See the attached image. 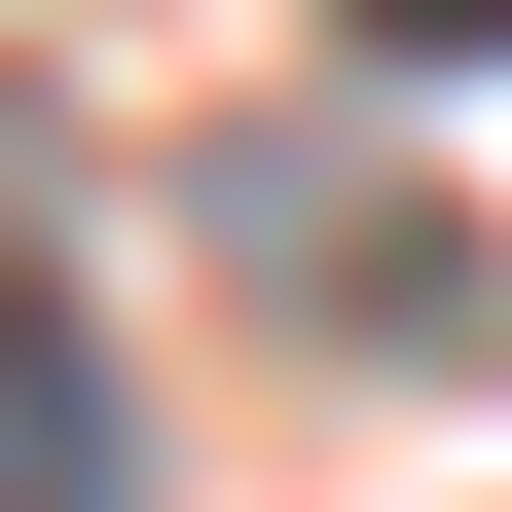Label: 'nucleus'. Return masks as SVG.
Here are the masks:
<instances>
[{
	"instance_id": "nucleus-1",
	"label": "nucleus",
	"mask_w": 512,
	"mask_h": 512,
	"mask_svg": "<svg viewBox=\"0 0 512 512\" xmlns=\"http://www.w3.org/2000/svg\"><path fill=\"white\" fill-rule=\"evenodd\" d=\"M0 512H147V403H110V293L0 220Z\"/></svg>"
},
{
	"instance_id": "nucleus-2",
	"label": "nucleus",
	"mask_w": 512,
	"mask_h": 512,
	"mask_svg": "<svg viewBox=\"0 0 512 512\" xmlns=\"http://www.w3.org/2000/svg\"><path fill=\"white\" fill-rule=\"evenodd\" d=\"M330 37H366V74H476V37H512V0H330Z\"/></svg>"
}]
</instances>
